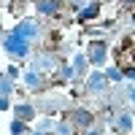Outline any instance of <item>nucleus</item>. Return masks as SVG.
Returning <instances> with one entry per match:
<instances>
[{"instance_id": "obj_1", "label": "nucleus", "mask_w": 135, "mask_h": 135, "mask_svg": "<svg viewBox=\"0 0 135 135\" xmlns=\"http://www.w3.org/2000/svg\"><path fill=\"white\" fill-rule=\"evenodd\" d=\"M3 49H6V54H11L14 60H27V57H30V41L19 38L14 30L3 38Z\"/></svg>"}, {"instance_id": "obj_2", "label": "nucleus", "mask_w": 135, "mask_h": 135, "mask_svg": "<svg viewBox=\"0 0 135 135\" xmlns=\"http://www.w3.org/2000/svg\"><path fill=\"white\" fill-rule=\"evenodd\" d=\"M86 57H89V62L92 65H105V57H108V46L103 41H92L89 43V49H86Z\"/></svg>"}, {"instance_id": "obj_3", "label": "nucleus", "mask_w": 135, "mask_h": 135, "mask_svg": "<svg viewBox=\"0 0 135 135\" xmlns=\"http://www.w3.org/2000/svg\"><path fill=\"white\" fill-rule=\"evenodd\" d=\"M14 32H16L19 38H25V41H35L41 30H38V25H35V22H32V19H22L19 25L14 27Z\"/></svg>"}, {"instance_id": "obj_4", "label": "nucleus", "mask_w": 135, "mask_h": 135, "mask_svg": "<svg viewBox=\"0 0 135 135\" xmlns=\"http://www.w3.org/2000/svg\"><path fill=\"white\" fill-rule=\"evenodd\" d=\"M105 86H108V78H105V73H92L86 78V89L92 95H100V92H105Z\"/></svg>"}, {"instance_id": "obj_5", "label": "nucleus", "mask_w": 135, "mask_h": 135, "mask_svg": "<svg viewBox=\"0 0 135 135\" xmlns=\"http://www.w3.org/2000/svg\"><path fill=\"white\" fill-rule=\"evenodd\" d=\"M114 127H116V132H122V135L132 132V127H135V122H132V114H130V111H122V114L116 116V122H114Z\"/></svg>"}, {"instance_id": "obj_6", "label": "nucleus", "mask_w": 135, "mask_h": 135, "mask_svg": "<svg viewBox=\"0 0 135 135\" xmlns=\"http://www.w3.org/2000/svg\"><path fill=\"white\" fill-rule=\"evenodd\" d=\"M70 122H73L76 127H92V114H89V111H84V108H78V111H73Z\"/></svg>"}, {"instance_id": "obj_7", "label": "nucleus", "mask_w": 135, "mask_h": 135, "mask_svg": "<svg viewBox=\"0 0 135 135\" xmlns=\"http://www.w3.org/2000/svg\"><path fill=\"white\" fill-rule=\"evenodd\" d=\"M51 68H54V57H49V54H41V57L32 60V70H38V73L51 70Z\"/></svg>"}, {"instance_id": "obj_8", "label": "nucleus", "mask_w": 135, "mask_h": 135, "mask_svg": "<svg viewBox=\"0 0 135 135\" xmlns=\"http://www.w3.org/2000/svg\"><path fill=\"white\" fill-rule=\"evenodd\" d=\"M14 114H16V119H19V122H30L32 116H35V108H32L30 103H19V105L14 108Z\"/></svg>"}, {"instance_id": "obj_9", "label": "nucleus", "mask_w": 135, "mask_h": 135, "mask_svg": "<svg viewBox=\"0 0 135 135\" xmlns=\"http://www.w3.org/2000/svg\"><path fill=\"white\" fill-rule=\"evenodd\" d=\"M38 11L43 16H54L60 11V0H38Z\"/></svg>"}, {"instance_id": "obj_10", "label": "nucleus", "mask_w": 135, "mask_h": 135, "mask_svg": "<svg viewBox=\"0 0 135 135\" xmlns=\"http://www.w3.org/2000/svg\"><path fill=\"white\" fill-rule=\"evenodd\" d=\"M25 86H27V89H41V73L30 68V70L25 73Z\"/></svg>"}, {"instance_id": "obj_11", "label": "nucleus", "mask_w": 135, "mask_h": 135, "mask_svg": "<svg viewBox=\"0 0 135 135\" xmlns=\"http://www.w3.org/2000/svg\"><path fill=\"white\" fill-rule=\"evenodd\" d=\"M97 11H100V6H97V3H89L86 8L78 11V19H81V22H89V19H95V16H97Z\"/></svg>"}, {"instance_id": "obj_12", "label": "nucleus", "mask_w": 135, "mask_h": 135, "mask_svg": "<svg viewBox=\"0 0 135 135\" xmlns=\"http://www.w3.org/2000/svg\"><path fill=\"white\" fill-rule=\"evenodd\" d=\"M105 78H108V81H114V84H119V81H124V70H119V68H108V70H105Z\"/></svg>"}, {"instance_id": "obj_13", "label": "nucleus", "mask_w": 135, "mask_h": 135, "mask_svg": "<svg viewBox=\"0 0 135 135\" xmlns=\"http://www.w3.org/2000/svg\"><path fill=\"white\" fill-rule=\"evenodd\" d=\"M11 135H27V122L14 119V122H11Z\"/></svg>"}, {"instance_id": "obj_14", "label": "nucleus", "mask_w": 135, "mask_h": 135, "mask_svg": "<svg viewBox=\"0 0 135 135\" xmlns=\"http://www.w3.org/2000/svg\"><path fill=\"white\" fill-rule=\"evenodd\" d=\"M86 62H89V57H86V54H76V57H73V68H76V73H84Z\"/></svg>"}, {"instance_id": "obj_15", "label": "nucleus", "mask_w": 135, "mask_h": 135, "mask_svg": "<svg viewBox=\"0 0 135 135\" xmlns=\"http://www.w3.org/2000/svg\"><path fill=\"white\" fill-rule=\"evenodd\" d=\"M11 89H14V84H11V76H3V78H0V92H3V97L11 95Z\"/></svg>"}, {"instance_id": "obj_16", "label": "nucleus", "mask_w": 135, "mask_h": 135, "mask_svg": "<svg viewBox=\"0 0 135 135\" xmlns=\"http://www.w3.org/2000/svg\"><path fill=\"white\" fill-rule=\"evenodd\" d=\"M54 130H57V135H73V122H60Z\"/></svg>"}, {"instance_id": "obj_17", "label": "nucleus", "mask_w": 135, "mask_h": 135, "mask_svg": "<svg viewBox=\"0 0 135 135\" xmlns=\"http://www.w3.org/2000/svg\"><path fill=\"white\" fill-rule=\"evenodd\" d=\"M60 73H62L65 81H70V78L76 76V68H73V65H62V68H60Z\"/></svg>"}, {"instance_id": "obj_18", "label": "nucleus", "mask_w": 135, "mask_h": 135, "mask_svg": "<svg viewBox=\"0 0 135 135\" xmlns=\"http://www.w3.org/2000/svg\"><path fill=\"white\" fill-rule=\"evenodd\" d=\"M124 78H130V81H135V68H124Z\"/></svg>"}, {"instance_id": "obj_19", "label": "nucleus", "mask_w": 135, "mask_h": 135, "mask_svg": "<svg viewBox=\"0 0 135 135\" xmlns=\"http://www.w3.org/2000/svg\"><path fill=\"white\" fill-rule=\"evenodd\" d=\"M6 76H11V78H16V76H19V70H16V68H8V70H6Z\"/></svg>"}, {"instance_id": "obj_20", "label": "nucleus", "mask_w": 135, "mask_h": 135, "mask_svg": "<svg viewBox=\"0 0 135 135\" xmlns=\"http://www.w3.org/2000/svg\"><path fill=\"white\" fill-rule=\"evenodd\" d=\"M86 135H103V130H100V127H92V130H89Z\"/></svg>"}, {"instance_id": "obj_21", "label": "nucleus", "mask_w": 135, "mask_h": 135, "mask_svg": "<svg viewBox=\"0 0 135 135\" xmlns=\"http://www.w3.org/2000/svg\"><path fill=\"white\" fill-rule=\"evenodd\" d=\"M127 97H130L132 103H135V86H130V89H127Z\"/></svg>"}]
</instances>
